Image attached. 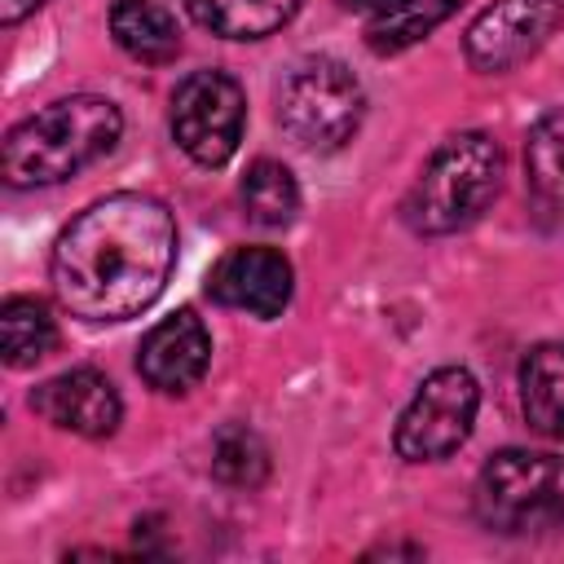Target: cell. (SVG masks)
Masks as SVG:
<instances>
[{"mask_svg": "<svg viewBox=\"0 0 564 564\" xmlns=\"http://www.w3.org/2000/svg\"><path fill=\"white\" fill-rule=\"evenodd\" d=\"M0 344H4V361L13 370H26L57 348V322L40 300L9 295L0 304Z\"/></svg>", "mask_w": 564, "mask_h": 564, "instance_id": "17", "label": "cell"}, {"mask_svg": "<svg viewBox=\"0 0 564 564\" xmlns=\"http://www.w3.org/2000/svg\"><path fill=\"white\" fill-rule=\"evenodd\" d=\"M366 115V93L357 75L339 57H308L300 62L282 93H278V119L286 137L304 150H339L352 141Z\"/></svg>", "mask_w": 564, "mask_h": 564, "instance_id": "5", "label": "cell"}, {"mask_svg": "<svg viewBox=\"0 0 564 564\" xmlns=\"http://www.w3.org/2000/svg\"><path fill=\"white\" fill-rule=\"evenodd\" d=\"M31 410L40 419H48L53 427L75 432V436H93V441L110 436L123 419V401H119L115 383L93 366H75V370L53 375L48 383H40L31 392Z\"/></svg>", "mask_w": 564, "mask_h": 564, "instance_id": "10", "label": "cell"}, {"mask_svg": "<svg viewBox=\"0 0 564 564\" xmlns=\"http://www.w3.org/2000/svg\"><path fill=\"white\" fill-rule=\"evenodd\" d=\"M560 22H564V0H494L467 26V40H463L467 62L476 70L502 75L529 62Z\"/></svg>", "mask_w": 564, "mask_h": 564, "instance_id": "8", "label": "cell"}, {"mask_svg": "<svg viewBox=\"0 0 564 564\" xmlns=\"http://www.w3.org/2000/svg\"><path fill=\"white\" fill-rule=\"evenodd\" d=\"M212 471L225 485H260L269 476V445L247 423H225L212 441Z\"/></svg>", "mask_w": 564, "mask_h": 564, "instance_id": "19", "label": "cell"}, {"mask_svg": "<svg viewBox=\"0 0 564 564\" xmlns=\"http://www.w3.org/2000/svg\"><path fill=\"white\" fill-rule=\"evenodd\" d=\"M189 18L225 40H264L291 22L300 0H185Z\"/></svg>", "mask_w": 564, "mask_h": 564, "instance_id": "15", "label": "cell"}, {"mask_svg": "<svg viewBox=\"0 0 564 564\" xmlns=\"http://www.w3.org/2000/svg\"><path fill=\"white\" fill-rule=\"evenodd\" d=\"M242 119L247 97L225 70H194L172 93V137L203 167H220L225 159H234L242 141Z\"/></svg>", "mask_w": 564, "mask_h": 564, "instance_id": "7", "label": "cell"}, {"mask_svg": "<svg viewBox=\"0 0 564 564\" xmlns=\"http://www.w3.org/2000/svg\"><path fill=\"white\" fill-rule=\"evenodd\" d=\"M176 264V220L150 194H106L53 242L48 278L70 317L128 322L145 313Z\"/></svg>", "mask_w": 564, "mask_h": 564, "instance_id": "1", "label": "cell"}, {"mask_svg": "<svg viewBox=\"0 0 564 564\" xmlns=\"http://www.w3.org/2000/svg\"><path fill=\"white\" fill-rule=\"evenodd\" d=\"M454 9L458 0H383L366 22V44L375 53H401L419 44L427 31H436Z\"/></svg>", "mask_w": 564, "mask_h": 564, "instance_id": "16", "label": "cell"}, {"mask_svg": "<svg viewBox=\"0 0 564 564\" xmlns=\"http://www.w3.org/2000/svg\"><path fill=\"white\" fill-rule=\"evenodd\" d=\"M520 410L533 432L564 441V344H538L520 361Z\"/></svg>", "mask_w": 564, "mask_h": 564, "instance_id": "14", "label": "cell"}, {"mask_svg": "<svg viewBox=\"0 0 564 564\" xmlns=\"http://www.w3.org/2000/svg\"><path fill=\"white\" fill-rule=\"evenodd\" d=\"M476 516L507 538L564 529V458L533 449L494 454L476 476Z\"/></svg>", "mask_w": 564, "mask_h": 564, "instance_id": "4", "label": "cell"}, {"mask_svg": "<svg viewBox=\"0 0 564 564\" xmlns=\"http://www.w3.org/2000/svg\"><path fill=\"white\" fill-rule=\"evenodd\" d=\"M40 4H48V0H0V22L4 26H18L26 13H35Z\"/></svg>", "mask_w": 564, "mask_h": 564, "instance_id": "20", "label": "cell"}, {"mask_svg": "<svg viewBox=\"0 0 564 564\" xmlns=\"http://www.w3.org/2000/svg\"><path fill=\"white\" fill-rule=\"evenodd\" d=\"M529 203L546 225H564V106L546 110L524 141Z\"/></svg>", "mask_w": 564, "mask_h": 564, "instance_id": "12", "label": "cell"}, {"mask_svg": "<svg viewBox=\"0 0 564 564\" xmlns=\"http://www.w3.org/2000/svg\"><path fill=\"white\" fill-rule=\"evenodd\" d=\"M212 361V335L194 308H176L159 326L145 330L137 348V370L159 392H189Z\"/></svg>", "mask_w": 564, "mask_h": 564, "instance_id": "11", "label": "cell"}, {"mask_svg": "<svg viewBox=\"0 0 564 564\" xmlns=\"http://www.w3.org/2000/svg\"><path fill=\"white\" fill-rule=\"evenodd\" d=\"M348 9H375V4H383V0H344Z\"/></svg>", "mask_w": 564, "mask_h": 564, "instance_id": "21", "label": "cell"}, {"mask_svg": "<svg viewBox=\"0 0 564 564\" xmlns=\"http://www.w3.org/2000/svg\"><path fill=\"white\" fill-rule=\"evenodd\" d=\"M502 185V150L485 132H458L432 150L414 189L405 194V220L419 234H454L471 225Z\"/></svg>", "mask_w": 564, "mask_h": 564, "instance_id": "3", "label": "cell"}, {"mask_svg": "<svg viewBox=\"0 0 564 564\" xmlns=\"http://www.w3.org/2000/svg\"><path fill=\"white\" fill-rule=\"evenodd\" d=\"M291 260L273 247H234L207 273V295L251 317H278L291 304Z\"/></svg>", "mask_w": 564, "mask_h": 564, "instance_id": "9", "label": "cell"}, {"mask_svg": "<svg viewBox=\"0 0 564 564\" xmlns=\"http://www.w3.org/2000/svg\"><path fill=\"white\" fill-rule=\"evenodd\" d=\"M110 35L128 57L150 62V66H163L181 53V26H176L172 9L159 0H115Z\"/></svg>", "mask_w": 564, "mask_h": 564, "instance_id": "13", "label": "cell"}, {"mask_svg": "<svg viewBox=\"0 0 564 564\" xmlns=\"http://www.w3.org/2000/svg\"><path fill=\"white\" fill-rule=\"evenodd\" d=\"M476 405H480V383L471 379V370L463 366L432 370L397 419V436H392L397 454L405 463L449 458L467 441L476 423Z\"/></svg>", "mask_w": 564, "mask_h": 564, "instance_id": "6", "label": "cell"}, {"mask_svg": "<svg viewBox=\"0 0 564 564\" xmlns=\"http://www.w3.org/2000/svg\"><path fill=\"white\" fill-rule=\"evenodd\" d=\"M242 207L264 229L291 225L300 212V185H295L291 167H282L278 159H256L242 176Z\"/></svg>", "mask_w": 564, "mask_h": 564, "instance_id": "18", "label": "cell"}, {"mask_svg": "<svg viewBox=\"0 0 564 564\" xmlns=\"http://www.w3.org/2000/svg\"><path fill=\"white\" fill-rule=\"evenodd\" d=\"M119 132H123V115L115 101L93 97V93L57 97L44 110L9 128L4 154H0L4 181L13 189L57 185L84 172L88 163H97L101 154H110Z\"/></svg>", "mask_w": 564, "mask_h": 564, "instance_id": "2", "label": "cell"}]
</instances>
